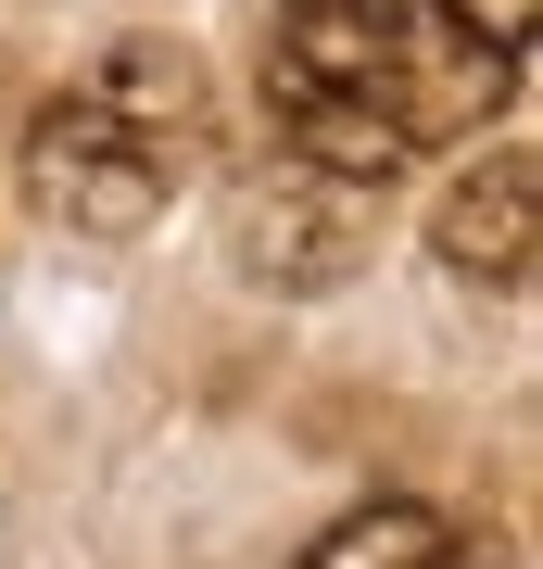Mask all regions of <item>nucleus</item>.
I'll use <instances>...</instances> for the list:
<instances>
[{
    "label": "nucleus",
    "mask_w": 543,
    "mask_h": 569,
    "mask_svg": "<svg viewBox=\"0 0 543 569\" xmlns=\"http://www.w3.org/2000/svg\"><path fill=\"white\" fill-rule=\"evenodd\" d=\"M519 102V51L481 39L455 0H279L265 114L279 152L354 190H392L430 140H481Z\"/></svg>",
    "instance_id": "f257e3e1"
},
{
    "label": "nucleus",
    "mask_w": 543,
    "mask_h": 569,
    "mask_svg": "<svg viewBox=\"0 0 543 569\" xmlns=\"http://www.w3.org/2000/svg\"><path fill=\"white\" fill-rule=\"evenodd\" d=\"M202 164H215V114H202L190 51L127 39L26 127V203L51 228H77V241H127V228H152L178 203Z\"/></svg>",
    "instance_id": "f03ea898"
},
{
    "label": "nucleus",
    "mask_w": 543,
    "mask_h": 569,
    "mask_svg": "<svg viewBox=\"0 0 543 569\" xmlns=\"http://www.w3.org/2000/svg\"><path fill=\"white\" fill-rule=\"evenodd\" d=\"M366 216H380V190H354V178H329V164L279 152V178L241 190V266H253V279H303V291H316V279L354 266Z\"/></svg>",
    "instance_id": "7ed1b4c3"
},
{
    "label": "nucleus",
    "mask_w": 543,
    "mask_h": 569,
    "mask_svg": "<svg viewBox=\"0 0 543 569\" xmlns=\"http://www.w3.org/2000/svg\"><path fill=\"white\" fill-rule=\"evenodd\" d=\"M531 216H543V178H531V152H481L467 178L443 190V266H467V279H493V291H531Z\"/></svg>",
    "instance_id": "20e7f679"
},
{
    "label": "nucleus",
    "mask_w": 543,
    "mask_h": 569,
    "mask_svg": "<svg viewBox=\"0 0 543 569\" xmlns=\"http://www.w3.org/2000/svg\"><path fill=\"white\" fill-rule=\"evenodd\" d=\"M303 569H481V545H467L443 507H418V493H380V507H354L342 531H316Z\"/></svg>",
    "instance_id": "39448f33"
},
{
    "label": "nucleus",
    "mask_w": 543,
    "mask_h": 569,
    "mask_svg": "<svg viewBox=\"0 0 543 569\" xmlns=\"http://www.w3.org/2000/svg\"><path fill=\"white\" fill-rule=\"evenodd\" d=\"M467 26H481V39H505V51H531V0H455Z\"/></svg>",
    "instance_id": "423d86ee"
}]
</instances>
